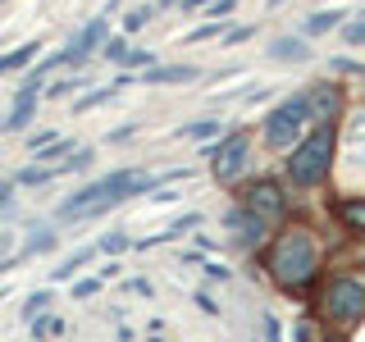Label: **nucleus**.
Segmentation results:
<instances>
[{
  "label": "nucleus",
  "mask_w": 365,
  "mask_h": 342,
  "mask_svg": "<svg viewBox=\"0 0 365 342\" xmlns=\"http://www.w3.org/2000/svg\"><path fill=\"white\" fill-rule=\"evenodd\" d=\"M151 19H155V9H151V5H133L128 14H123V32H142Z\"/></svg>",
  "instance_id": "5701e85b"
},
{
  "label": "nucleus",
  "mask_w": 365,
  "mask_h": 342,
  "mask_svg": "<svg viewBox=\"0 0 365 342\" xmlns=\"http://www.w3.org/2000/svg\"><path fill=\"white\" fill-rule=\"evenodd\" d=\"M160 5H165V9H169V5H178V0H160Z\"/></svg>",
  "instance_id": "58836bf2"
},
{
  "label": "nucleus",
  "mask_w": 365,
  "mask_h": 342,
  "mask_svg": "<svg viewBox=\"0 0 365 342\" xmlns=\"http://www.w3.org/2000/svg\"><path fill=\"white\" fill-rule=\"evenodd\" d=\"M55 333H64V324H60V319H51V315L32 319V338H55Z\"/></svg>",
  "instance_id": "393cba45"
},
{
  "label": "nucleus",
  "mask_w": 365,
  "mask_h": 342,
  "mask_svg": "<svg viewBox=\"0 0 365 342\" xmlns=\"http://www.w3.org/2000/svg\"><path fill=\"white\" fill-rule=\"evenodd\" d=\"M205 37H220V23H205V28L187 32V41H205Z\"/></svg>",
  "instance_id": "473e14b6"
},
{
  "label": "nucleus",
  "mask_w": 365,
  "mask_h": 342,
  "mask_svg": "<svg viewBox=\"0 0 365 342\" xmlns=\"http://www.w3.org/2000/svg\"><path fill=\"white\" fill-rule=\"evenodd\" d=\"M233 9H237V0H215V5H210V9H205V14H210L215 23H224L228 14H233Z\"/></svg>",
  "instance_id": "cd10ccee"
},
{
  "label": "nucleus",
  "mask_w": 365,
  "mask_h": 342,
  "mask_svg": "<svg viewBox=\"0 0 365 342\" xmlns=\"http://www.w3.org/2000/svg\"><path fill=\"white\" fill-rule=\"evenodd\" d=\"M83 87H91V78H87V73H78V78H60V83L46 87V96H51V100H64V96H73V91H83Z\"/></svg>",
  "instance_id": "aec40b11"
},
{
  "label": "nucleus",
  "mask_w": 365,
  "mask_h": 342,
  "mask_svg": "<svg viewBox=\"0 0 365 342\" xmlns=\"http://www.w3.org/2000/svg\"><path fill=\"white\" fill-rule=\"evenodd\" d=\"M197 306H201L205 315H220V306H215V296H210V292H197Z\"/></svg>",
  "instance_id": "c9c22d12"
},
{
  "label": "nucleus",
  "mask_w": 365,
  "mask_h": 342,
  "mask_svg": "<svg viewBox=\"0 0 365 342\" xmlns=\"http://www.w3.org/2000/svg\"><path fill=\"white\" fill-rule=\"evenodd\" d=\"M334 214H338L342 228H351V233H365V197H342V201L334 205Z\"/></svg>",
  "instance_id": "ddd939ff"
},
{
  "label": "nucleus",
  "mask_w": 365,
  "mask_h": 342,
  "mask_svg": "<svg viewBox=\"0 0 365 342\" xmlns=\"http://www.w3.org/2000/svg\"><path fill=\"white\" fill-rule=\"evenodd\" d=\"M342 19H347V14H342V9H315V14H306L302 32H306V37H319V32H334Z\"/></svg>",
  "instance_id": "2eb2a0df"
},
{
  "label": "nucleus",
  "mask_w": 365,
  "mask_h": 342,
  "mask_svg": "<svg viewBox=\"0 0 365 342\" xmlns=\"http://www.w3.org/2000/svg\"><path fill=\"white\" fill-rule=\"evenodd\" d=\"M110 96H114V87H96V91H87V96H78V100H73V114H87V110L106 105Z\"/></svg>",
  "instance_id": "4be33fe9"
},
{
  "label": "nucleus",
  "mask_w": 365,
  "mask_h": 342,
  "mask_svg": "<svg viewBox=\"0 0 365 342\" xmlns=\"http://www.w3.org/2000/svg\"><path fill=\"white\" fill-rule=\"evenodd\" d=\"M224 233H228V242H237V247H247V251H256L260 242H265V233H269V224L265 219H256V214L247 210L242 201L233 205V210H224Z\"/></svg>",
  "instance_id": "6e6552de"
},
{
  "label": "nucleus",
  "mask_w": 365,
  "mask_h": 342,
  "mask_svg": "<svg viewBox=\"0 0 365 342\" xmlns=\"http://www.w3.org/2000/svg\"><path fill=\"white\" fill-rule=\"evenodd\" d=\"M14 187H19V182H5V178H0V210H9V205H14Z\"/></svg>",
  "instance_id": "7c9ffc66"
},
{
  "label": "nucleus",
  "mask_w": 365,
  "mask_h": 342,
  "mask_svg": "<svg viewBox=\"0 0 365 342\" xmlns=\"http://www.w3.org/2000/svg\"><path fill=\"white\" fill-rule=\"evenodd\" d=\"M269 60H279V64H306V60H311V46H306V37H274L269 41Z\"/></svg>",
  "instance_id": "f8f14e48"
},
{
  "label": "nucleus",
  "mask_w": 365,
  "mask_h": 342,
  "mask_svg": "<svg viewBox=\"0 0 365 342\" xmlns=\"http://www.w3.org/2000/svg\"><path fill=\"white\" fill-rule=\"evenodd\" d=\"M128 68H155V51H146V46H133V51H128Z\"/></svg>",
  "instance_id": "a878e982"
},
{
  "label": "nucleus",
  "mask_w": 365,
  "mask_h": 342,
  "mask_svg": "<svg viewBox=\"0 0 365 342\" xmlns=\"http://www.w3.org/2000/svg\"><path fill=\"white\" fill-rule=\"evenodd\" d=\"M51 301H55V292L51 288H37L28 296V306H23V319H41L46 311H51Z\"/></svg>",
  "instance_id": "412c9836"
},
{
  "label": "nucleus",
  "mask_w": 365,
  "mask_h": 342,
  "mask_svg": "<svg viewBox=\"0 0 365 342\" xmlns=\"http://www.w3.org/2000/svg\"><path fill=\"white\" fill-rule=\"evenodd\" d=\"M251 41V28H233V32H224V46H242Z\"/></svg>",
  "instance_id": "2f4dec72"
},
{
  "label": "nucleus",
  "mask_w": 365,
  "mask_h": 342,
  "mask_svg": "<svg viewBox=\"0 0 365 342\" xmlns=\"http://www.w3.org/2000/svg\"><path fill=\"white\" fill-rule=\"evenodd\" d=\"M32 114H37V96H14V110H9V119L0 123L5 133H23L32 123Z\"/></svg>",
  "instance_id": "4468645a"
},
{
  "label": "nucleus",
  "mask_w": 365,
  "mask_h": 342,
  "mask_svg": "<svg viewBox=\"0 0 365 342\" xmlns=\"http://www.w3.org/2000/svg\"><path fill=\"white\" fill-rule=\"evenodd\" d=\"M342 37H347L351 46H365V23H351V28L342 32Z\"/></svg>",
  "instance_id": "72a5a7b5"
},
{
  "label": "nucleus",
  "mask_w": 365,
  "mask_h": 342,
  "mask_svg": "<svg viewBox=\"0 0 365 342\" xmlns=\"http://www.w3.org/2000/svg\"><path fill=\"white\" fill-rule=\"evenodd\" d=\"M201 269H205V279H215V283H224L228 274H233L228 265H220V260H201Z\"/></svg>",
  "instance_id": "c85d7f7f"
},
{
  "label": "nucleus",
  "mask_w": 365,
  "mask_h": 342,
  "mask_svg": "<svg viewBox=\"0 0 365 342\" xmlns=\"http://www.w3.org/2000/svg\"><path fill=\"white\" fill-rule=\"evenodd\" d=\"M187 178V169H169V174H151V169H114V174L78 187L68 201H60V219H91V214L110 210V205L128 201V197H142V192H155L165 182H178Z\"/></svg>",
  "instance_id": "f257e3e1"
},
{
  "label": "nucleus",
  "mask_w": 365,
  "mask_h": 342,
  "mask_svg": "<svg viewBox=\"0 0 365 342\" xmlns=\"http://www.w3.org/2000/svg\"><path fill=\"white\" fill-rule=\"evenodd\" d=\"M306 96H311V119L315 123H338V114H342V87L311 83V87H306Z\"/></svg>",
  "instance_id": "1a4fd4ad"
},
{
  "label": "nucleus",
  "mask_w": 365,
  "mask_h": 342,
  "mask_svg": "<svg viewBox=\"0 0 365 342\" xmlns=\"http://www.w3.org/2000/svg\"><path fill=\"white\" fill-rule=\"evenodd\" d=\"M55 142H60V137H55L51 128H41V133H32V137H28V146H32V155H37V151H46V146H55Z\"/></svg>",
  "instance_id": "bb28decb"
},
{
  "label": "nucleus",
  "mask_w": 365,
  "mask_h": 342,
  "mask_svg": "<svg viewBox=\"0 0 365 342\" xmlns=\"http://www.w3.org/2000/svg\"><path fill=\"white\" fill-rule=\"evenodd\" d=\"M311 123H315L311 119V96H306V91H292V96H283L279 105L265 114V146L269 151H292Z\"/></svg>",
  "instance_id": "20e7f679"
},
{
  "label": "nucleus",
  "mask_w": 365,
  "mask_h": 342,
  "mask_svg": "<svg viewBox=\"0 0 365 342\" xmlns=\"http://www.w3.org/2000/svg\"><path fill=\"white\" fill-rule=\"evenodd\" d=\"M96 247H101V256H119V251H128V247H133V237L114 228V233H106V237H101Z\"/></svg>",
  "instance_id": "b1692460"
},
{
  "label": "nucleus",
  "mask_w": 365,
  "mask_h": 342,
  "mask_svg": "<svg viewBox=\"0 0 365 342\" xmlns=\"http://www.w3.org/2000/svg\"><path fill=\"white\" fill-rule=\"evenodd\" d=\"M292 338H297V342H315V328H311V324H297Z\"/></svg>",
  "instance_id": "e433bc0d"
},
{
  "label": "nucleus",
  "mask_w": 365,
  "mask_h": 342,
  "mask_svg": "<svg viewBox=\"0 0 365 342\" xmlns=\"http://www.w3.org/2000/svg\"><path fill=\"white\" fill-rule=\"evenodd\" d=\"M137 128H142V123H123V128H114V133H110V142H128Z\"/></svg>",
  "instance_id": "f704fd0d"
},
{
  "label": "nucleus",
  "mask_w": 365,
  "mask_h": 342,
  "mask_svg": "<svg viewBox=\"0 0 365 342\" xmlns=\"http://www.w3.org/2000/svg\"><path fill=\"white\" fill-rule=\"evenodd\" d=\"M197 78H201V68H192V64H155V68L142 73V83L146 87H169V83H197Z\"/></svg>",
  "instance_id": "9b49d317"
},
{
  "label": "nucleus",
  "mask_w": 365,
  "mask_h": 342,
  "mask_svg": "<svg viewBox=\"0 0 365 342\" xmlns=\"http://www.w3.org/2000/svg\"><path fill=\"white\" fill-rule=\"evenodd\" d=\"M101 292V279H83V283H73V296L78 301H87V296H96Z\"/></svg>",
  "instance_id": "c756f323"
},
{
  "label": "nucleus",
  "mask_w": 365,
  "mask_h": 342,
  "mask_svg": "<svg viewBox=\"0 0 365 342\" xmlns=\"http://www.w3.org/2000/svg\"><path fill=\"white\" fill-rule=\"evenodd\" d=\"M319 315L334 328H351L365 315V283L351 279V274H334L319 292Z\"/></svg>",
  "instance_id": "39448f33"
},
{
  "label": "nucleus",
  "mask_w": 365,
  "mask_h": 342,
  "mask_svg": "<svg viewBox=\"0 0 365 342\" xmlns=\"http://www.w3.org/2000/svg\"><path fill=\"white\" fill-rule=\"evenodd\" d=\"M237 201H242L247 210L256 214V219H265L269 228H274V224H283V214H288V197H283V187H279L274 178H256V182H247Z\"/></svg>",
  "instance_id": "0eeeda50"
},
{
  "label": "nucleus",
  "mask_w": 365,
  "mask_h": 342,
  "mask_svg": "<svg viewBox=\"0 0 365 342\" xmlns=\"http://www.w3.org/2000/svg\"><path fill=\"white\" fill-rule=\"evenodd\" d=\"M338 155V123H315L311 133L288 151V178L297 187H319Z\"/></svg>",
  "instance_id": "7ed1b4c3"
},
{
  "label": "nucleus",
  "mask_w": 365,
  "mask_h": 342,
  "mask_svg": "<svg viewBox=\"0 0 365 342\" xmlns=\"http://www.w3.org/2000/svg\"><path fill=\"white\" fill-rule=\"evenodd\" d=\"M14 242V233H0V260H5V247Z\"/></svg>",
  "instance_id": "4c0bfd02"
},
{
  "label": "nucleus",
  "mask_w": 365,
  "mask_h": 342,
  "mask_svg": "<svg viewBox=\"0 0 365 342\" xmlns=\"http://www.w3.org/2000/svg\"><path fill=\"white\" fill-rule=\"evenodd\" d=\"M96 256H101V247H83V251H73V256H68V260H60V269H55L51 279H55V283L73 279V274L83 269V265H91V260H96Z\"/></svg>",
  "instance_id": "dca6fc26"
},
{
  "label": "nucleus",
  "mask_w": 365,
  "mask_h": 342,
  "mask_svg": "<svg viewBox=\"0 0 365 342\" xmlns=\"http://www.w3.org/2000/svg\"><path fill=\"white\" fill-rule=\"evenodd\" d=\"M128 51H133V46H128V32H110L106 46H101V55H106L110 64H128Z\"/></svg>",
  "instance_id": "6ab92c4d"
},
{
  "label": "nucleus",
  "mask_w": 365,
  "mask_h": 342,
  "mask_svg": "<svg viewBox=\"0 0 365 342\" xmlns=\"http://www.w3.org/2000/svg\"><path fill=\"white\" fill-rule=\"evenodd\" d=\"M265 269H269V279L279 283L283 292H306L315 283V274H319L315 233L302 228V224L283 228V233L269 242V251H265Z\"/></svg>",
  "instance_id": "f03ea898"
},
{
  "label": "nucleus",
  "mask_w": 365,
  "mask_h": 342,
  "mask_svg": "<svg viewBox=\"0 0 365 342\" xmlns=\"http://www.w3.org/2000/svg\"><path fill=\"white\" fill-rule=\"evenodd\" d=\"M224 133V119H197V123H182L178 137H192V142H210V137Z\"/></svg>",
  "instance_id": "a211bd4d"
},
{
  "label": "nucleus",
  "mask_w": 365,
  "mask_h": 342,
  "mask_svg": "<svg viewBox=\"0 0 365 342\" xmlns=\"http://www.w3.org/2000/svg\"><path fill=\"white\" fill-rule=\"evenodd\" d=\"M106 37H110V32H106V19H91L87 28L78 32L73 41H68V60H73V64H83L91 51H101V46H106Z\"/></svg>",
  "instance_id": "9d476101"
},
{
  "label": "nucleus",
  "mask_w": 365,
  "mask_h": 342,
  "mask_svg": "<svg viewBox=\"0 0 365 342\" xmlns=\"http://www.w3.org/2000/svg\"><path fill=\"white\" fill-rule=\"evenodd\" d=\"M269 5H283V0H269Z\"/></svg>",
  "instance_id": "ea45409f"
},
{
  "label": "nucleus",
  "mask_w": 365,
  "mask_h": 342,
  "mask_svg": "<svg viewBox=\"0 0 365 342\" xmlns=\"http://www.w3.org/2000/svg\"><path fill=\"white\" fill-rule=\"evenodd\" d=\"M37 51H41V41H23L19 51L0 55V73H14V68H23V64H32V60H37Z\"/></svg>",
  "instance_id": "f3484780"
},
{
  "label": "nucleus",
  "mask_w": 365,
  "mask_h": 342,
  "mask_svg": "<svg viewBox=\"0 0 365 342\" xmlns=\"http://www.w3.org/2000/svg\"><path fill=\"white\" fill-rule=\"evenodd\" d=\"M205 160H210V169H215L220 182H233L251 165V137L247 133H228L215 146H205Z\"/></svg>",
  "instance_id": "423d86ee"
}]
</instances>
